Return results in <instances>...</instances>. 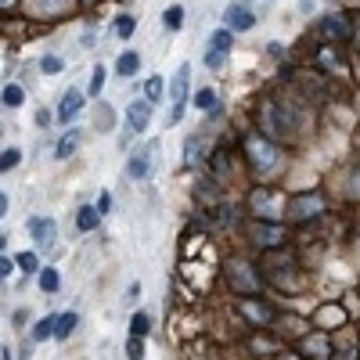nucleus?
<instances>
[{"mask_svg":"<svg viewBox=\"0 0 360 360\" xmlns=\"http://www.w3.org/2000/svg\"><path fill=\"white\" fill-rule=\"evenodd\" d=\"M242 151H245V162H248V169H253L256 177H267L271 169H277V162H281V148L263 130L245 134Z\"/></svg>","mask_w":360,"mask_h":360,"instance_id":"f257e3e1","label":"nucleus"},{"mask_svg":"<svg viewBox=\"0 0 360 360\" xmlns=\"http://www.w3.org/2000/svg\"><path fill=\"white\" fill-rule=\"evenodd\" d=\"M285 206H288V202L281 198V191L271 187V184H260V187L248 191V213H253V220H277L281 224Z\"/></svg>","mask_w":360,"mask_h":360,"instance_id":"f03ea898","label":"nucleus"},{"mask_svg":"<svg viewBox=\"0 0 360 360\" xmlns=\"http://www.w3.org/2000/svg\"><path fill=\"white\" fill-rule=\"evenodd\" d=\"M155 159H159V140H145L140 148L130 151V159H127V177L130 180H148L151 177V169H155Z\"/></svg>","mask_w":360,"mask_h":360,"instance_id":"7ed1b4c3","label":"nucleus"},{"mask_svg":"<svg viewBox=\"0 0 360 360\" xmlns=\"http://www.w3.org/2000/svg\"><path fill=\"white\" fill-rule=\"evenodd\" d=\"M317 40L321 43H346L350 33H353V22H350V14H342V11H332V14H324V19L317 22Z\"/></svg>","mask_w":360,"mask_h":360,"instance_id":"20e7f679","label":"nucleus"},{"mask_svg":"<svg viewBox=\"0 0 360 360\" xmlns=\"http://www.w3.org/2000/svg\"><path fill=\"white\" fill-rule=\"evenodd\" d=\"M83 108H87V90H80V87H69V90L58 98L54 123H58V127H72V123L83 116Z\"/></svg>","mask_w":360,"mask_h":360,"instance_id":"39448f33","label":"nucleus"},{"mask_svg":"<svg viewBox=\"0 0 360 360\" xmlns=\"http://www.w3.org/2000/svg\"><path fill=\"white\" fill-rule=\"evenodd\" d=\"M248 238H253L260 248H281L288 238V231L281 227L277 220H253L248 224Z\"/></svg>","mask_w":360,"mask_h":360,"instance_id":"423d86ee","label":"nucleus"},{"mask_svg":"<svg viewBox=\"0 0 360 360\" xmlns=\"http://www.w3.org/2000/svg\"><path fill=\"white\" fill-rule=\"evenodd\" d=\"M224 25L231 29L234 36H238V33H248V29L256 25L253 4H248V0H231V4L224 8Z\"/></svg>","mask_w":360,"mask_h":360,"instance_id":"0eeeda50","label":"nucleus"},{"mask_svg":"<svg viewBox=\"0 0 360 360\" xmlns=\"http://www.w3.org/2000/svg\"><path fill=\"white\" fill-rule=\"evenodd\" d=\"M227 281H231V288L242 292V295L260 292V277H256V271L248 267L245 260H231V263H227Z\"/></svg>","mask_w":360,"mask_h":360,"instance_id":"6e6552de","label":"nucleus"},{"mask_svg":"<svg viewBox=\"0 0 360 360\" xmlns=\"http://www.w3.org/2000/svg\"><path fill=\"white\" fill-rule=\"evenodd\" d=\"M151 112H155V105H148L145 98H134L127 105V116H123V123H127V134L140 137V134H148L151 127Z\"/></svg>","mask_w":360,"mask_h":360,"instance_id":"1a4fd4ad","label":"nucleus"},{"mask_svg":"<svg viewBox=\"0 0 360 360\" xmlns=\"http://www.w3.org/2000/svg\"><path fill=\"white\" fill-rule=\"evenodd\" d=\"M29 238H33L36 253L54 248L58 245V220L54 216H33V220H29Z\"/></svg>","mask_w":360,"mask_h":360,"instance_id":"9d476101","label":"nucleus"},{"mask_svg":"<svg viewBox=\"0 0 360 360\" xmlns=\"http://www.w3.org/2000/svg\"><path fill=\"white\" fill-rule=\"evenodd\" d=\"M166 98L169 105H187V98H191V65H180L173 72V80L166 83Z\"/></svg>","mask_w":360,"mask_h":360,"instance_id":"9b49d317","label":"nucleus"},{"mask_svg":"<svg viewBox=\"0 0 360 360\" xmlns=\"http://www.w3.org/2000/svg\"><path fill=\"white\" fill-rule=\"evenodd\" d=\"M288 209H292L295 220H310V216H321V213H324V198H321V191H314V195H299V198L288 202Z\"/></svg>","mask_w":360,"mask_h":360,"instance_id":"f8f14e48","label":"nucleus"},{"mask_svg":"<svg viewBox=\"0 0 360 360\" xmlns=\"http://www.w3.org/2000/svg\"><path fill=\"white\" fill-rule=\"evenodd\" d=\"M80 148H83V130L65 127V134H61V137H58V145H54V159H58V162H69Z\"/></svg>","mask_w":360,"mask_h":360,"instance_id":"ddd939ff","label":"nucleus"},{"mask_svg":"<svg viewBox=\"0 0 360 360\" xmlns=\"http://www.w3.org/2000/svg\"><path fill=\"white\" fill-rule=\"evenodd\" d=\"M238 310H242V317H245V321H253L256 328H267V324L274 321V310H271L267 303H260V299H248V295L238 303Z\"/></svg>","mask_w":360,"mask_h":360,"instance_id":"4468645a","label":"nucleus"},{"mask_svg":"<svg viewBox=\"0 0 360 360\" xmlns=\"http://www.w3.org/2000/svg\"><path fill=\"white\" fill-rule=\"evenodd\" d=\"M140 61H145L140 51H123L116 58V76H119V80H134V76L140 72Z\"/></svg>","mask_w":360,"mask_h":360,"instance_id":"2eb2a0df","label":"nucleus"},{"mask_svg":"<svg viewBox=\"0 0 360 360\" xmlns=\"http://www.w3.org/2000/svg\"><path fill=\"white\" fill-rule=\"evenodd\" d=\"M29 98V87L25 83H8L4 90H0V105L4 108H22Z\"/></svg>","mask_w":360,"mask_h":360,"instance_id":"dca6fc26","label":"nucleus"},{"mask_svg":"<svg viewBox=\"0 0 360 360\" xmlns=\"http://www.w3.org/2000/svg\"><path fill=\"white\" fill-rule=\"evenodd\" d=\"M54 324H58V314H47V317H40L33 328H29V342H47V339H54Z\"/></svg>","mask_w":360,"mask_h":360,"instance_id":"f3484780","label":"nucleus"},{"mask_svg":"<svg viewBox=\"0 0 360 360\" xmlns=\"http://www.w3.org/2000/svg\"><path fill=\"white\" fill-rule=\"evenodd\" d=\"M14 271H22V281L40 274V253H36V248H25V253L14 256Z\"/></svg>","mask_w":360,"mask_h":360,"instance_id":"a211bd4d","label":"nucleus"},{"mask_svg":"<svg viewBox=\"0 0 360 360\" xmlns=\"http://www.w3.org/2000/svg\"><path fill=\"white\" fill-rule=\"evenodd\" d=\"M134 33H137V14H116L112 19V36L116 40H134Z\"/></svg>","mask_w":360,"mask_h":360,"instance_id":"6ab92c4d","label":"nucleus"},{"mask_svg":"<svg viewBox=\"0 0 360 360\" xmlns=\"http://www.w3.org/2000/svg\"><path fill=\"white\" fill-rule=\"evenodd\" d=\"M98 224H101V213L94 206H80V209H76V231L90 234V231H98Z\"/></svg>","mask_w":360,"mask_h":360,"instance_id":"aec40b11","label":"nucleus"},{"mask_svg":"<svg viewBox=\"0 0 360 360\" xmlns=\"http://www.w3.org/2000/svg\"><path fill=\"white\" fill-rule=\"evenodd\" d=\"M140 94H145L148 105L166 101V80H162V76H148V80H145V90H140Z\"/></svg>","mask_w":360,"mask_h":360,"instance_id":"412c9836","label":"nucleus"},{"mask_svg":"<svg viewBox=\"0 0 360 360\" xmlns=\"http://www.w3.org/2000/svg\"><path fill=\"white\" fill-rule=\"evenodd\" d=\"M191 105L198 108V112H213V108L220 105V94H216L213 87H202V90L191 94Z\"/></svg>","mask_w":360,"mask_h":360,"instance_id":"4be33fe9","label":"nucleus"},{"mask_svg":"<svg viewBox=\"0 0 360 360\" xmlns=\"http://www.w3.org/2000/svg\"><path fill=\"white\" fill-rule=\"evenodd\" d=\"M231 47H234V33H231L227 25H220V29H213V33H209V51L231 54Z\"/></svg>","mask_w":360,"mask_h":360,"instance_id":"5701e85b","label":"nucleus"},{"mask_svg":"<svg viewBox=\"0 0 360 360\" xmlns=\"http://www.w3.org/2000/svg\"><path fill=\"white\" fill-rule=\"evenodd\" d=\"M314 61H317V65H321V69H328V72H335V69H342V54L335 51V47H332V43H324V47H321V51L314 54Z\"/></svg>","mask_w":360,"mask_h":360,"instance_id":"b1692460","label":"nucleus"},{"mask_svg":"<svg viewBox=\"0 0 360 360\" xmlns=\"http://www.w3.org/2000/svg\"><path fill=\"white\" fill-rule=\"evenodd\" d=\"M76 324H80V314H76V310H65V314H58L54 339H69V335L76 332Z\"/></svg>","mask_w":360,"mask_h":360,"instance_id":"393cba45","label":"nucleus"},{"mask_svg":"<svg viewBox=\"0 0 360 360\" xmlns=\"http://www.w3.org/2000/svg\"><path fill=\"white\" fill-rule=\"evenodd\" d=\"M36 281H40V292H47V295H54V292L61 288V274H58V267H40Z\"/></svg>","mask_w":360,"mask_h":360,"instance_id":"a878e982","label":"nucleus"},{"mask_svg":"<svg viewBox=\"0 0 360 360\" xmlns=\"http://www.w3.org/2000/svg\"><path fill=\"white\" fill-rule=\"evenodd\" d=\"M105 80H108V69H105V65H94V69H90V83H87V98L98 101L101 90H105Z\"/></svg>","mask_w":360,"mask_h":360,"instance_id":"bb28decb","label":"nucleus"},{"mask_svg":"<svg viewBox=\"0 0 360 360\" xmlns=\"http://www.w3.org/2000/svg\"><path fill=\"white\" fill-rule=\"evenodd\" d=\"M303 350H306V360L310 357H314V360H328V353H332V350H328V339L324 335H310L303 342Z\"/></svg>","mask_w":360,"mask_h":360,"instance_id":"cd10ccee","label":"nucleus"},{"mask_svg":"<svg viewBox=\"0 0 360 360\" xmlns=\"http://www.w3.org/2000/svg\"><path fill=\"white\" fill-rule=\"evenodd\" d=\"M151 332V317L145 314V310H134V314H130V335L134 339H145Z\"/></svg>","mask_w":360,"mask_h":360,"instance_id":"c85d7f7f","label":"nucleus"},{"mask_svg":"<svg viewBox=\"0 0 360 360\" xmlns=\"http://www.w3.org/2000/svg\"><path fill=\"white\" fill-rule=\"evenodd\" d=\"M22 166V148H4L0 151V177L11 173V169H19Z\"/></svg>","mask_w":360,"mask_h":360,"instance_id":"c756f323","label":"nucleus"},{"mask_svg":"<svg viewBox=\"0 0 360 360\" xmlns=\"http://www.w3.org/2000/svg\"><path fill=\"white\" fill-rule=\"evenodd\" d=\"M65 72V58L61 54H43L40 58V76H61Z\"/></svg>","mask_w":360,"mask_h":360,"instance_id":"7c9ffc66","label":"nucleus"},{"mask_svg":"<svg viewBox=\"0 0 360 360\" xmlns=\"http://www.w3.org/2000/svg\"><path fill=\"white\" fill-rule=\"evenodd\" d=\"M162 25L169 29V33H177V29L184 25V8H180V4H169V8L162 11Z\"/></svg>","mask_w":360,"mask_h":360,"instance_id":"2f4dec72","label":"nucleus"},{"mask_svg":"<svg viewBox=\"0 0 360 360\" xmlns=\"http://www.w3.org/2000/svg\"><path fill=\"white\" fill-rule=\"evenodd\" d=\"M98 130H101V134H105V130H116V112H112V105L105 108V105L98 101Z\"/></svg>","mask_w":360,"mask_h":360,"instance_id":"473e14b6","label":"nucleus"},{"mask_svg":"<svg viewBox=\"0 0 360 360\" xmlns=\"http://www.w3.org/2000/svg\"><path fill=\"white\" fill-rule=\"evenodd\" d=\"M227 65V54H220V51H209V47H206V69L209 72H220Z\"/></svg>","mask_w":360,"mask_h":360,"instance_id":"72a5a7b5","label":"nucleus"},{"mask_svg":"<svg viewBox=\"0 0 360 360\" xmlns=\"http://www.w3.org/2000/svg\"><path fill=\"white\" fill-rule=\"evenodd\" d=\"M94 209H98L101 216H108V213H112V209H116V198H112V191H101V195H98V202H94Z\"/></svg>","mask_w":360,"mask_h":360,"instance_id":"f704fd0d","label":"nucleus"},{"mask_svg":"<svg viewBox=\"0 0 360 360\" xmlns=\"http://www.w3.org/2000/svg\"><path fill=\"white\" fill-rule=\"evenodd\" d=\"M127 360H145V339H134L127 342Z\"/></svg>","mask_w":360,"mask_h":360,"instance_id":"c9c22d12","label":"nucleus"},{"mask_svg":"<svg viewBox=\"0 0 360 360\" xmlns=\"http://www.w3.org/2000/svg\"><path fill=\"white\" fill-rule=\"evenodd\" d=\"M137 299H140V281H130V285H127V295H123V303H127V306H137Z\"/></svg>","mask_w":360,"mask_h":360,"instance_id":"e433bc0d","label":"nucleus"},{"mask_svg":"<svg viewBox=\"0 0 360 360\" xmlns=\"http://www.w3.org/2000/svg\"><path fill=\"white\" fill-rule=\"evenodd\" d=\"M187 112V105H169V116H166V127H177V123L184 119Z\"/></svg>","mask_w":360,"mask_h":360,"instance_id":"4c0bfd02","label":"nucleus"},{"mask_svg":"<svg viewBox=\"0 0 360 360\" xmlns=\"http://www.w3.org/2000/svg\"><path fill=\"white\" fill-rule=\"evenodd\" d=\"M11 274H14V260H8L4 253H0V285H4Z\"/></svg>","mask_w":360,"mask_h":360,"instance_id":"58836bf2","label":"nucleus"},{"mask_svg":"<svg viewBox=\"0 0 360 360\" xmlns=\"http://www.w3.org/2000/svg\"><path fill=\"white\" fill-rule=\"evenodd\" d=\"M11 321H14V328H25V324H29V310H25V306H22V310H14V317H11Z\"/></svg>","mask_w":360,"mask_h":360,"instance_id":"ea45409f","label":"nucleus"},{"mask_svg":"<svg viewBox=\"0 0 360 360\" xmlns=\"http://www.w3.org/2000/svg\"><path fill=\"white\" fill-rule=\"evenodd\" d=\"M19 11V0H0V14H14Z\"/></svg>","mask_w":360,"mask_h":360,"instance_id":"a19ab883","label":"nucleus"},{"mask_svg":"<svg viewBox=\"0 0 360 360\" xmlns=\"http://www.w3.org/2000/svg\"><path fill=\"white\" fill-rule=\"evenodd\" d=\"M317 4H321V0H299V11H303V14H314Z\"/></svg>","mask_w":360,"mask_h":360,"instance_id":"79ce46f5","label":"nucleus"},{"mask_svg":"<svg viewBox=\"0 0 360 360\" xmlns=\"http://www.w3.org/2000/svg\"><path fill=\"white\" fill-rule=\"evenodd\" d=\"M350 195H353V198H360V169L353 173V187H350Z\"/></svg>","mask_w":360,"mask_h":360,"instance_id":"37998d69","label":"nucleus"},{"mask_svg":"<svg viewBox=\"0 0 360 360\" xmlns=\"http://www.w3.org/2000/svg\"><path fill=\"white\" fill-rule=\"evenodd\" d=\"M8 206H11V202H8V195L0 191V220H4V216H8Z\"/></svg>","mask_w":360,"mask_h":360,"instance_id":"c03bdc74","label":"nucleus"},{"mask_svg":"<svg viewBox=\"0 0 360 360\" xmlns=\"http://www.w3.org/2000/svg\"><path fill=\"white\" fill-rule=\"evenodd\" d=\"M94 43H98V36H94V29H87V33H83V47H94Z\"/></svg>","mask_w":360,"mask_h":360,"instance_id":"a18cd8bd","label":"nucleus"},{"mask_svg":"<svg viewBox=\"0 0 360 360\" xmlns=\"http://www.w3.org/2000/svg\"><path fill=\"white\" fill-rule=\"evenodd\" d=\"M47 119H51V116H47V108H40V112H36V123H40V127H51Z\"/></svg>","mask_w":360,"mask_h":360,"instance_id":"49530a36","label":"nucleus"},{"mask_svg":"<svg viewBox=\"0 0 360 360\" xmlns=\"http://www.w3.org/2000/svg\"><path fill=\"white\" fill-rule=\"evenodd\" d=\"M4 248H8V234L0 231V253H4Z\"/></svg>","mask_w":360,"mask_h":360,"instance_id":"de8ad7c7","label":"nucleus"},{"mask_svg":"<svg viewBox=\"0 0 360 360\" xmlns=\"http://www.w3.org/2000/svg\"><path fill=\"white\" fill-rule=\"evenodd\" d=\"M76 4H80V8H94V4H98V0H76Z\"/></svg>","mask_w":360,"mask_h":360,"instance_id":"09e8293b","label":"nucleus"},{"mask_svg":"<svg viewBox=\"0 0 360 360\" xmlns=\"http://www.w3.org/2000/svg\"><path fill=\"white\" fill-rule=\"evenodd\" d=\"M0 360H14V353H11V350H4V357H0Z\"/></svg>","mask_w":360,"mask_h":360,"instance_id":"8fccbe9b","label":"nucleus"}]
</instances>
